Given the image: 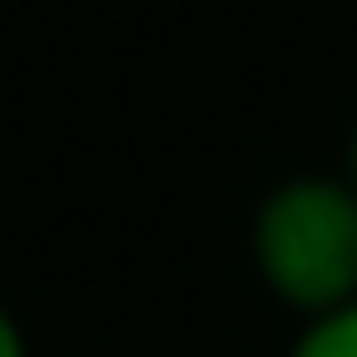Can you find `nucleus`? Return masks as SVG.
Here are the masks:
<instances>
[{"label": "nucleus", "instance_id": "nucleus-1", "mask_svg": "<svg viewBox=\"0 0 357 357\" xmlns=\"http://www.w3.org/2000/svg\"><path fill=\"white\" fill-rule=\"evenodd\" d=\"M252 271L284 311L324 318L357 298V192L344 172H284L252 205Z\"/></svg>", "mask_w": 357, "mask_h": 357}, {"label": "nucleus", "instance_id": "nucleus-2", "mask_svg": "<svg viewBox=\"0 0 357 357\" xmlns=\"http://www.w3.org/2000/svg\"><path fill=\"white\" fill-rule=\"evenodd\" d=\"M284 357H357V298L324 311V318H305Z\"/></svg>", "mask_w": 357, "mask_h": 357}, {"label": "nucleus", "instance_id": "nucleus-3", "mask_svg": "<svg viewBox=\"0 0 357 357\" xmlns=\"http://www.w3.org/2000/svg\"><path fill=\"white\" fill-rule=\"evenodd\" d=\"M0 357H33V351H26V331H20V318H13L7 298H0Z\"/></svg>", "mask_w": 357, "mask_h": 357}, {"label": "nucleus", "instance_id": "nucleus-4", "mask_svg": "<svg viewBox=\"0 0 357 357\" xmlns=\"http://www.w3.org/2000/svg\"><path fill=\"white\" fill-rule=\"evenodd\" d=\"M337 172H344L351 192H357V119H351V132H344V159H337Z\"/></svg>", "mask_w": 357, "mask_h": 357}]
</instances>
